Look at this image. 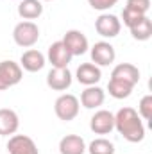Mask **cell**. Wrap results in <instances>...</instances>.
Wrapping results in <instances>:
<instances>
[{
	"instance_id": "obj_1",
	"label": "cell",
	"mask_w": 152,
	"mask_h": 154,
	"mask_svg": "<svg viewBox=\"0 0 152 154\" xmlns=\"http://www.w3.org/2000/svg\"><path fill=\"white\" fill-rule=\"evenodd\" d=\"M114 129L129 143H140L145 138V125L138 111L131 106L120 108L114 115Z\"/></svg>"
},
{
	"instance_id": "obj_2",
	"label": "cell",
	"mask_w": 152,
	"mask_h": 154,
	"mask_svg": "<svg viewBox=\"0 0 152 154\" xmlns=\"http://www.w3.org/2000/svg\"><path fill=\"white\" fill-rule=\"evenodd\" d=\"M13 39L18 47L22 48H31L38 43L39 39V27L34 23V22H20L14 25L13 29Z\"/></svg>"
},
{
	"instance_id": "obj_3",
	"label": "cell",
	"mask_w": 152,
	"mask_h": 154,
	"mask_svg": "<svg viewBox=\"0 0 152 154\" xmlns=\"http://www.w3.org/2000/svg\"><path fill=\"white\" fill-rule=\"evenodd\" d=\"M79 111H81V102L72 93H63L54 102V113L63 122H70V120L77 118Z\"/></svg>"
},
{
	"instance_id": "obj_4",
	"label": "cell",
	"mask_w": 152,
	"mask_h": 154,
	"mask_svg": "<svg viewBox=\"0 0 152 154\" xmlns=\"http://www.w3.org/2000/svg\"><path fill=\"white\" fill-rule=\"evenodd\" d=\"M23 79V70L14 61H0V91L16 86Z\"/></svg>"
},
{
	"instance_id": "obj_5",
	"label": "cell",
	"mask_w": 152,
	"mask_h": 154,
	"mask_svg": "<svg viewBox=\"0 0 152 154\" xmlns=\"http://www.w3.org/2000/svg\"><path fill=\"white\" fill-rule=\"evenodd\" d=\"M90 56H91V63L97 66H109L116 59L114 47L109 41H97L90 48Z\"/></svg>"
},
{
	"instance_id": "obj_6",
	"label": "cell",
	"mask_w": 152,
	"mask_h": 154,
	"mask_svg": "<svg viewBox=\"0 0 152 154\" xmlns=\"http://www.w3.org/2000/svg\"><path fill=\"white\" fill-rule=\"evenodd\" d=\"M95 31L99 36L102 38H116L122 31V22L118 20V16L109 14V13H102L97 20H95Z\"/></svg>"
},
{
	"instance_id": "obj_7",
	"label": "cell",
	"mask_w": 152,
	"mask_h": 154,
	"mask_svg": "<svg viewBox=\"0 0 152 154\" xmlns=\"http://www.w3.org/2000/svg\"><path fill=\"white\" fill-rule=\"evenodd\" d=\"M65 43V47L68 48V52L75 57V56H82L90 50V41L86 38L84 32L77 31V29H70L65 32V36L61 39Z\"/></svg>"
},
{
	"instance_id": "obj_8",
	"label": "cell",
	"mask_w": 152,
	"mask_h": 154,
	"mask_svg": "<svg viewBox=\"0 0 152 154\" xmlns=\"http://www.w3.org/2000/svg\"><path fill=\"white\" fill-rule=\"evenodd\" d=\"M47 61L52 65V68H68V65L72 63L74 56L68 52V48L65 47L63 41H54L48 50H47Z\"/></svg>"
},
{
	"instance_id": "obj_9",
	"label": "cell",
	"mask_w": 152,
	"mask_h": 154,
	"mask_svg": "<svg viewBox=\"0 0 152 154\" xmlns=\"http://www.w3.org/2000/svg\"><path fill=\"white\" fill-rule=\"evenodd\" d=\"M150 9V0H127L125 2V7L122 11V20H123V25L129 27L132 25L138 18L145 16Z\"/></svg>"
},
{
	"instance_id": "obj_10",
	"label": "cell",
	"mask_w": 152,
	"mask_h": 154,
	"mask_svg": "<svg viewBox=\"0 0 152 154\" xmlns=\"http://www.w3.org/2000/svg\"><path fill=\"white\" fill-rule=\"evenodd\" d=\"M9 154H39L36 142L27 134H13L7 142Z\"/></svg>"
},
{
	"instance_id": "obj_11",
	"label": "cell",
	"mask_w": 152,
	"mask_h": 154,
	"mask_svg": "<svg viewBox=\"0 0 152 154\" xmlns=\"http://www.w3.org/2000/svg\"><path fill=\"white\" fill-rule=\"evenodd\" d=\"M90 129L95 134H109L114 129V115L108 109H99L90 118Z\"/></svg>"
},
{
	"instance_id": "obj_12",
	"label": "cell",
	"mask_w": 152,
	"mask_h": 154,
	"mask_svg": "<svg viewBox=\"0 0 152 154\" xmlns=\"http://www.w3.org/2000/svg\"><path fill=\"white\" fill-rule=\"evenodd\" d=\"M18 65L22 66V70L31 72V74H36L39 70H43V66L47 65V57H45L43 52H39L36 48H29V50H25L22 54Z\"/></svg>"
},
{
	"instance_id": "obj_13",
	"label": "cell",
	"mask_w": 152,
	"mask_h": 154,
	"mask_svg": "<svg viewBox=\"0 0 152 154\" xmlns=\"http://www.w3.org/2000/svg\"><path fill=\"white\" fill-rule=\"evenodd\" d=\"M47 86L54 91H65L72 86V72L68 68H52L47 74Z\"/></svg>"
},
{
	"instance_id": "obj_14",
	"label": "cell",
	"mask_w": 152,
	"mask_h": 154,
	"mask_svg": "<svg viewBox=\"0 0 152 154\" xmlns=\"http://www.w3.org/2000/svg\"><path fill=\"white\" fill-rule=\"evenodd\" d=\"M104 100H106V91L97 84L95 86H86L81 93V99H79L81 106L86 108V109H97L104 104Z\"/></svg>"
},
{
	"instance_id": "obj_15",
	"label": "cell",
	"mask_w": 152,
	"mask_h": 154,
	"mask_svg": "<svg viewBox=\"0 0 152 154\" xmlns=\"http://www.w3.org/2000/svg\"><path fill=\"white\" fill-rule=\"evenodd\" d=\"M75 77L82 86H95L102 79V72H100V66H97L93 63H82L77 68Z\"/></svg>"
},
{
	"instance_id": "obj_16",
	"label": "cell",
	"mask_w": 152,
	"mask_h": 154,
	"mask_svg": "<svg viewBox=\"0 0 152 154\" xmlns=\"http://www.w3.org/2000/svg\"><path fill=\"white\" fill-rule=\"evenodd\" d=\"M20 127V118L14 109L2 108L0 109V136H13Z\"/></svg>"
},
{
	"instance_id": "obj_17",
	"label": "cell",
	"mask_w": 152,
	"mask_h": 154,
	"mask_svg": "<svg viewBox=\"0 0 152 154\" xmlns=\"http://www.w3.org/2000/svg\"><path fill=\"white\" fill-rule=\"evenodd\" d=\"M111 79H120L123 82L136 86L140 82V70L132 63H118L111 72Z\"/></svg>"
},
{
	"instance_id": "obj_18",
	"label": "cell",
	"mask_w": 152,
	"mask_h": 154,
	"mask_svg": "<svg viewBox=\"0 0 152 154\" xmlns=\"http://www.w3.org/2000/svg\"><path fill=\"white\" fill-rule=\"evenodd\" d=\"M86 142L79 134H66L59 140V154H84Z\"/></svg>"
},
{
	"instance_id": "obj_19",
	"label": "cell",
	"mask_w": 152,
	"mask_h": 154,
	"mask_svg": "<svg viewBox=\"0 0 152 154\" xmlns=\"http://www.w3.org/2000/svg\"><path fill=\"white\" fill-rule=\"evenodd\" d=\"M18 14L20 18L32 22L43 14V4L41 0H20L18 4Z\"/></svg>"
},
{
	"instance_id": "obj_20",
	"label": "cell",
	"mask_w": 152,
	"mask_h": 154,
	"mask_svg": "<svg viewBox=\"0 0 152 154\" xmlns=\"http://www.w3.org/2000/svg\"><path fill=\"white\" fill-rule=\"evenodd\" d=\"M131 36L138 41H147L152 38V20L145 14L141 18H138L132 25H129Z\"/></svg>"
},
{
	"instance_id": "obj_21",
	"label": "cell",
	"mask_w": 152,
	"mask_h": 154,
	"mask_svg": "<svg viewBox=\"0 0 152 154\" xmlns=\"http://www.w3.org/2000/svg\"><path fill=\"white\" fill-rule=\"evenodd\" d=\"M132 90H134V86L132 84H129V82H123V81H120V79H109V82H108V91H109V95L113 97V99H127L131 93H132Z\"/></svg>"
},
{
	"instance_id": "obj_22",
	"label": "cell",
	"mask_w": 152,
	"mask_h": 154,
	"mask_svg": "<svg viewBox=\"0 0 152 154\" xmlns=\"http://www.w3.org/2000/svg\"><path fill=\"white\" fill-rule=\"evenodd\" d=\"M86 149L90 154H114V143L108 138H95Z\"/></svg>"
},
{
	"instance_id": "obj_23",
	"label": "cell",
	"mask_w": 152,
	"mask_h": 154,
	"mask_svg": "<svg viewBox=\"0 0 152 154\" xmlns=\"http://www.w3.org/2000/svg\"><path fill=\"white\" fill-rule=\"evenodd\" d=\"M138 115L141 120H149L152 118V95H145L141 97L140 104H138Z\"/></svg>"
},
{
	"instance_id": "obj_24",
	"label": "cell",
	"mask_w": 152,
	"mask_h": 154,
	"mask_svg": "<svg viewBox=\"0 0 152 154\" xmlns=\"http://www.w3.org/2000/svg\"><path fill=\"white\" fill-rule=\"evenodd\" d=\"M120 0H88V4L91 5V9L95 11H108L113 5H116Z\"/></svg>"
},
{
	"instance_id": "obj_25",
	"label": "cell",
	"mask_w": 152,
	"mask_h": 154,
	"mask_svg": "<svg viewBox=\"0 0 152 154\" xmlns=\"http://www.w3.org/2000/svg\"><path fill=\"white\" fill-rule=\"evenodd\" d=\"M41 2H52V0H41Z\"/></svg>"
}]
</instances>
